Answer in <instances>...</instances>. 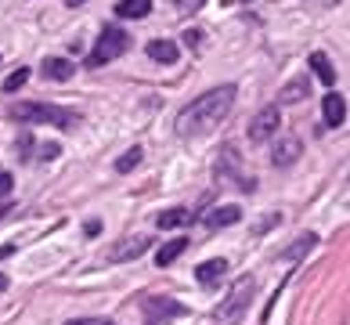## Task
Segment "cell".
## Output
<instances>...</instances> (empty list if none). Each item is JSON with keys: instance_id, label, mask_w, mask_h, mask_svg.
<instances>
[{"instance_id": "6da1fadb", "label": "cell", "mask_w": 350, "mask_h": 325, "mask_svg": "<svg viewBox=\"0 0 350 325\" xmlns=\"http://www.w3.org/2000/svg\"><path fill=\"white\" fill-rule=\"evenodd\" d=\"M231 105H235V87L224 83V87H213L206 90L202 98H196L188 109H180L177 116V134L180 138H199V134H210L213 127H220V120L231 112Z\"/></svg>"}, {"instance_id": "7a4b0ae2", "label": "cell", "mask_w": 350, "mask_h": 325, "mask_svg": "<svg viewBox=\"0 0 350 325\" xmlns=\"http://www.w3.org/2000/svg\"><path fill=\"white\" fill-rule=\"evenodd\" d=\"M11 120L18 123H51V127H62V130H76L80 116L72 109H62V105H47V101H18L11 105Z\"/></svg>"}, {"instance_id": "3957f363", "label": "cell", "mask_w": 350, "mask_h": 325, "mask_svg": "<svg viewBox=\"0 0 350 325\" xmlns=\"http://www.w3.org/2000/svg\"><path fill=\"white\" fill-rule=\"evenodd\" d=\"M253 293H256V278L253 275H242L228 289L224 300H220V307L213 311V322L217 325H239L242 315H245V307H250V300H253Z\"/></svg>"}, {"instance_id": "277c9868", "label": "cell", "mask_w": 350, "mask_h": 325, "mask_svg": "<svg viewBox=\"0 0 350 325\" xmlns=\"http://www.w3.org/2000/svg\"><path fill=\"white\" fill-rule=\"evenodd\" d=\"M126 51H131V33L120 29V25H105V33L98 36V47L90 51L87 65H90V69H98V65H109L120 55H126Z\"/></svg>"}, {"instance_id": "5b68a950", "label": "cell", "mask_w": 350, "mask_h": 325, "mask_svg": "<svg viewBox=\"0 0 350 325\" xmlns=\"http://www.w3.org/2000/svg\"><path fill=\"white\" fill-rule=\"evenodd\" d=\"M278 127H282V112H278V105H267V109H260L253 116V123H250V141H267V138H275L278 134Z\"/></svg>"}, {"instance_id": "8992f818", "label": "cell", "mask_w": 350, "mask_h": 325, "mask_svg": "<svg viewBox=\"0 0 350 325\" xmlns=\"http://www.w3.org/2000/svg\"><path fill=\"white\" fill-rule=\"evenodd\" d=\"M217 177H220V181H235L242 192H253V188H256L253 177H242V174H239V155H235V148H224V155H220V163H217Z\"/></svg>"}, {"instance_id": "52a82bcc", "label": "cell", "mask_w": 350, "mask_h": 325, "mask_svg": "<svg viewBox=\"0 0 350 325\" xmlns=\"http://www.w3.org/2000/svg\"><path fill=\"white\" fill-rule=\"evenodd\" d=\"M148 246H152V239H145V235L123 239L120 246H112V250H109V260H112V264H123V260H134L141 253H148Z\"/></svg>"}, {"instance_id": "ba28073f", "label": "cell", "mask_w": 350, "mask_h": 325, "mask_svg": "<svg viewBox=\"0 0 350 325\" xmlns=\"http://www.w3.org/2000/svg\"><path fill=\"white\" fill-rule=\"evenodd\" d=\"M145 315H148V325H159L166 318H180L185 307L174 304V300H145Z\"/></svg>"}, {"instance_id": "9c48e42d", "label": "cell", "mask_w": 350, "mask_h": 325, "mask_svg": "<svg viewBox=\"0 0 350 325\" xmlns=\"http://www.w3.org/2000/svg\"><path fill=\"white\" fill-rule=\"evenodd\" d=\"M242 210L239 206H217V210L206 213V228H228V224H239Z\"/></svg>"}, {"instance_id": "30bf717a", "label": "cell", "mask_w": 350, "mask_h": 325, "mask_svg": "<svg viewBox=\"0 0 350 325\" xmlns=\"http://www.w3.org/2000/svg\"><path fill=\"white\" fill-rule=\"evenodd\" d=\"M275 166H289V163H296L300 159V138H282L278 145H275Z\"/></svg>"}, {"instance_id": "8fae6325", "label": "cell", "mask_w": 350, "mask_h": 325, "mask_svg": "<svg viewBox=\"0 0 350 325\" xmlns=\"http://www.w3.org/2000/svg\"><path fill=\"white\" fill-rule=\"evenodd\" d=\"M224 271H228V260H206V264H199V271H196V278H199V285H217L220 278H224Z\"/></svg>"}, {"instance_id": "7c38bea8", "label": "cell", "mask_w": 350, "mask_h": 325, "mask_svg": "<svg viewBox=\"0 0 350 325\" xmlns=\"http://www.w3.org/2000/svg\"><path fill=\"white\" fill-rule=\"evenodd\" d=\"M191 210H185V206H174V210H163L159 217H155V224H159L163 231H170V228H185V224H191Z\"/></svg>"}, {"instance_id": "4fadbf2b", "label": "cell", "mask_w": 350, "mask_h": 325, "mask_svg": "<svg viewBox=\"0 0 350 325\" xmlns=\"http://www.w3.org/2000/svg\"><path fill=\"white\" fill-rule=\"evenodd\" d=\"M72 73H76V65L69 58H44V76L47 80H72Z\"/></svg>"}, {"instance_id": "5bb4252c", "label": "cell", "mask_w": 350, "mask_h": 325, "mask_svg": "<svg viewBox=\"0 0 350 325\" xmlns=\"http://www.w3.org/2000/svg\"><path fill=\"white\" fill-rule=\"evenodd\" d=\"M343 120H347V101H343V94H325V123L329 127H343Z\"/></svg>"}, {"instance_id": "9a60e30c", "label": "cell", "mask_w": 350, "mask_h": 325, "mask_svg": "<svg viewBox=\"0 0 350 325\" xmlns=\"http://www.w3.org/2000/svg\"><path fill=\"white\" fill-rule=\"evenodd\" d=\"M148 58L152 62H163V65H174L177 62V44L174 40H148Z\"/></svg>"}, {"instance_id": "2e32d148", "label": "cell", "mask_w": 350, "mask_h": 325, "mask_svg": "<svg viewBox=\"0 0 350 325\" xmlns=\"http://www.w3.org/2000/svg\"><path fill=\"white\" fill-rule=\"evenodd\" d=\"M278 98L285 101V105H296V101H304V98H307V76H296V80H289V83L278 90Z\"/></svg>"}, {"instance_id": "e0dca14e", "label": "cell", "mask_w": 350, "mask_h": 325, "mask_svg": "<svg viewBox=\"0 0 350 325\" xmlns=\"http://www.w3.org/2000/svg\"><path fill=\"white\" fill-rule=\"evenodd\" d=\"M152 11V0H120L116 4V15L120 18H145Z\"/></svg>"}, {"instance_id": "ac0fdd59", "label": "cell", "mask_w": 350, "mask_h": 325, "mask_svg": "<svg viewBox=\"0 0 350 325\" xmlns=\"http://www.w3.org/2000/svg\"><path fill=\"white\" fill-rule=\"evenodd\" d=\"M185 250H188V239H174V242H166L163 250L155 253V264H159V268H166V264H174V260H177L180 253H185Z\"/></svg>"}, {"instance_id": "d6986e66", "label": "cell", "mask_w": 350, "mask_h": 325, "mask_svg": "<svg viewBox=\"0 0 350 325\" xmlns=\"http://www.w3.org/2000/svg\"><path fill=\"white\" fill-rule=\"evenodd\" d=\"M310 69L318 73V80H321V83H336V69H332L329 55H321V51H314V55H310Z\"/></svg>"}, {"instance_id": "ffe728a7", "label": "cell", "mask_w": 350, "mask_h": 325, "mask_svg": "<svg viewBox=\"0 0 350 325\" xmlns=\"http://www.w3.org/2000/svg\"><path fill=\"white\" fill-rule=\"evenodd\" d=\"M137 163H141V148H131V152H123L120 159H116V170H120V174H131Z\"/></svg>"}, {"instance_id": "44dd1931", "label": "cell", "mask_w": 350, "mask_h": 325, "mask_svg": "<svg viewBox=\"0 0 350 325\" xmlns=\"http://www.w3.org/2000/svg\"><path fill=\"white\" fill-rule=\"evenodd\" d=\"M314 242H318V235H304V239H296V246H293V250H285L282 257H285V260H296L300 253H307V250H310V246H314Z\"/></svg>"}, {"instance_id": "7402d4cb", "label": "cell", "mask_w": 350, "mask_h": 325, "mask_svg": "<svg viewBox=\"0 0 350 325\" xmlns=\"http://www.w3.org/2000/svg\"><path fill=\"white\" fill-rule=\"evenodd\" d=\"M25 80H29V69H18V73H11L8 80H4V94H15L18 87H25Z\"/></svg>"}, {"instance_id": "603a6c76", "label": "cell", "mask_w": 350, "mask_h": 325, "mask_svg": "<svg viewBox=\"0 0 350 325\" xmlns=\"http://www.w3.org/2000/svg\"><path fill=\"white\" fill-rule=\"evenodd\" d=\"M11 185H15V181H11V174L0 170V195H11Z\"/></svg>"}, {"instance_id": "cb8c5ba5", "label": "cell", "mask_w": 350, "mask_h": 325, "mask_svg": "<svg viewBox=\"0 0 350 325\" xmlns=\"http://www.w3.org/2000/svg\"><path fill=\"white\" fill-rule=\"evenodd\" d=\"M66 325H112V322H105V318H72Z\"/></svg>"}, {"instance_id": "d4e9b609", "label": "cell", "mask_w": 350, "mask_h": 325, "mask_svg": "<svg viewBox=\"0 0 350 325\" xmlns=\"http://www.w3.org/2000/svg\"><path fill=\"white\" fill-rule=\"evenodd\" d=\"M58 152H62L58 145H44V148H40V155H44V159H55V155H58Z\"/></svg>"}, {"instance_id": "484cf974", "label": "cell", "mask_w": 350, "mask_h": 325, "mask_svg": "<svg viewBox=\"0 0 350 325\" xmlns=\"http://www.w3.org/2000/svg\"><path fill=\"white\" fill-rule=\"evenodd\" d=\"M202 4V0H177V8H185V11H196Z\"/></svg>"}, {"instance_id": "4316f807", "label": "cell", "mask_w": 350, "mask_h": 325, "mask_svg": "<svg viewBox=\"0 0 350 325\" xmlns=\"http://www.w3.org/2000/svg\"><path fill=\"white\" fill-rule=\"evenodd\" d=\"M185 44L188 47H199V33H185Z\"/></svg>"}, {"instance_id": "83f0119b", "label": "cell", "mask_w": 350, "mask_h": 325, "mask_svg": "<svg viewBox=\"0 0 350 325\" xmlns=\"http://www.w3.org/2000/svg\"><path fill=\"white\" fill-rule=\"evenodd\" d=\"M8 213H11V206H8V203H4V206H0V220H4V217H8Z\"/></svg>"}, {"instance_id": "f1b7e54d", "label": "cell", "mask_w": 350, "mask_h": 325, "mask_svg": "<svg viewBox=\"0 0 350 325\" xmlns=\"http://www.w3.org/2000/svg\"><path fill=\"white\" fill-rule=\"evenodd\" d=\"M66 4H69V8H76V4H83V0H66Z\"/></svg>"}, {"instance_id": "f546056e", "label": "cell", "mask_w": 350, "mask_h": 325, "mask_svg": "<svg viewBox=\"0 0 350 325\" xmlns=\"http://www.w3.org/2000/svg\"><path fill=\"white\" fill-rule=\"evenodd\" d=\"M11 253V246H4V250H0V257H8Z\"/></svg>"}, {"instance_id": "4dcf8cb0", "label": "cell", "mask_w": 350, "mask_h": 325, "mask_svg": "<svg viewBox=\"0 0 350 325\" xmlns=\"http://www.w3.org/2000/svg\"><path fill=\"white\" fill-rule=\"evenodd\" d=\"M4 285H8V278H4V275H0V289H4Z\"/></svg>"}, {"instance_id": "1f68e13d", "label": "cell", "mask_w": 350, "mask_h": 325, "mask_svg": "<svg viewBox=\"0 0 350 325\" xmlns=\"http://www.w3.org/2000/svg\"><path fill=\"white\" fill-rule=\"evenodd\" d=\"M321 4H336V0H321Z\"/></svg>"}]
</instances>
